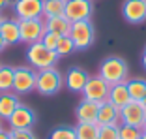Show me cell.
<instances>
[{
	"instance_id": "1",
	"label": "cell",
	"mask_w": 146,
	"mask_h": 139,
	"mask_svg": "<svg viewBox=\"0 0 146 139\" xmlns=\"http://www.w3.org/2000/svg\"><path fill=\"white\" fill-rule=\"evenodd\" d=\"M129 75V66L125 58L122 57H107L101 64H99V77H103L109 85H118V83H125Z\"/></svg>"
},
{
	"instance_id": "2",
	"label": "cell",
	"mask_w": 146,
	"mask_h": 139,
	"mask_svg": "<svg viewBox=\"0 0 146 139\" xmlns=\"http://www.w3.org/2000/svg\"><path fill=\"white\" fill-rule=\"evenodd\" d=\"M26 60H28L30 68L39 72V70L54 68L56 62H58V57H56L54 51L47 49L41 41H36V43H30L26 49Z\"/></svg>"
},
{
	"instance_id": "3",
	"label": "cell",
	"mask_w": 146,
	"mask_h": 139,
	"mask_svg": "<svg viewBox=\"0 0 146 139\" xmlns=\"http://www.w3.org/2000/svg\"><path fill=\"white\" fill-rule=\"evenodd\" d=\"M64 87V75L54 68L39 70L36 75V90L41 96H54Z\"/></svg>"
},
{
	"instance_id": "4",
	"label": "cell",
	"mask_w": 146,
	"mask_h": 139,
	"mask_svg": "<svg viewBox=\"0 0 146 139\" xmlns=\"http://www.w3.org/2000/svg\"><path fill=\"white\" fill-rule=\"evenodd\" d=\"M68 36L73 39L75 51H86L88 47H92V43L96 39V28L90 23V19L75 21V23H71V30H69Z\"/></svg>"
},
{
	"instance_id": "5",
	"label": "cell",
	"mask_w": 146,
	"mask_h": 139,
	"mask_svg": "<svg viewBox=\"0 0 146 139\" xmlns=\"http://www.w3.org/2000/svg\"><path fill=\"white\" fill-rule=\"evenodd\" d=\"M36 72L30 66H19L15 68V74H13V92L17 96L23 94H30L36 90Z\"/></svg>"
},
{
	"instance_id": "6",
	"label": "cell",
	"mask_w": 146,
	"mask_h": 139,
	"mask_svg": "<svg viewBox=\"0 0 146 139\" xmlns=\"http://www.w3.org/2000/svg\"><path fill=\"white\" fill-rule=\"evenodd\" d=\"M109 88H111V85H109L103 77L94 75V77H88V81H86V85H84L81 94H82L84 100H92V102L101 104V102H107Z\"/></svg>"
},
{
	"instance_id": "7",
	"label": "cell",
	"mask_w": 146,
	"mask_h": 139,
	"mask_svg": "<svg viewBox=\"0 0 146 139\" xmlns=\"http://www.w3.org/2000/svg\"><path fill=\"white\" fill-rule=\"evenodd\" d=\"M36 120H38V117H36L34 109L25 105V104H21L11 113V117L8 118V124H9L11 130H32Z\"/></svg>"
},
{
	"instance_id": "8",
	"label": "cell",
	"mask_w": 146,
	"mask_h": 139,
	"mask_svg": "<svg viewBox=\"0 0 146 139\" xmlns=\"http://www.w3.org/2000/svg\"><path fill=\"white\" fill-rule=\"evenodd\" d=\"M19 28H21V41L28 45L41 41L43 34L47 32L43 19H23V21H19Z\"/></svg>"
},
{
	"instance_id": "9",
	"label": "cell",
	"mask_w": 146,
	"mask_h": 139,
	"mask_svg": "<svg viewBox=\"0 0 146 139\" xmlns=\"http://www.w3.org/2000/svg\"><path fill=\"white\" fill-rule=\"evenodd\" d=\"M144 120H146V107L142 102L131 100L127 105H124L120 109V122L122 124H131V126L142 128Z\"/></svg>"
},
{
	"instance_id": "10",
	"label": "cell",
	"mask_w": 146,
	"mask_h": 139,
	"mask_svg": "<svg viewBox=\"0 0 146 139\" xmlns=\"http://www.w3.org/2000/svg\"><path fill=\"white\" fill-rule=\"evenodd\" d=\"M94 13V4L92 0H66V9L64 15L71 23L75 21H86Z\"/></svg>"
},
{
	"instance_id": "11",
	"label": "cell",
	"mask_w": 146,
	"mask_h": 139,
	"mask_svg": "<svg viewBox=\"0 0 146 139\" xmlns=\"http://www.w3.org/2000/svg\"><path fill=\"white\" fill-rule=\"evenodd\" d=\"M122 17L129 25H142L146 21V0H124Z\"/></svg>"
},
{
	"instance_id": "12",
	"label": "cell",
	"mask_w": 146,
	"mask_h": 139,
	"mask_svg": "<svg viewBox=\"0 0 146 139\" xmlns=\"http://www.w3.org/2000/svg\"><path fill=\"white\" fill-rule=\"evenodd\" d=\"M13 9L19 21L23 19H41L43 17V0H15Z\"/></svg>"
},
{
	"instance_id": "13",
	"label": "cell",
	"mask_w": 146,
	"mask_h": 139,
	"mask_svg": "<svg viewBox=\"0 0 146 139\" xmlns=\"http://www.w3.org/2000/svg\"><path fill=\"white\" fill-rule=\"evenodd\" d=\"M88 77L90 75L86 74L82 68H69L68 70V74L64 75V85L68 87L69 92H77V94H81L82 88H84L86 81H88Z\"/></svg>"
},
{
	"instance_id": "14",
	"label": "cell",
	"mask_w": 146,
	"mask_h": 139,
	"mask_svg": "<svg viewBox=\"0 0 146 139\" xmlns=\"http://www.w3.org/2000/svg\"><path fill=\"white\" fill-rule=\"evenodd\" d=\"M120 120V109L112 105L111 102H101L98 111V126H111V124H118Z\"/></svg>"
},
{
	"instance_id": "15",
	"label": "cell",
	"mask_w": 146,
	"mask_h": 139,
	"mask_svg": "<svg viewBox=\"0 0 146 139\" xmlns=\"http://www.w3.org/2000/svg\"><path fill=\"white\" fill-rule=\"evenodd\" d=\"M98 111H99V104L92 100H84L82 98L79 102V105L75 107V117L79 122H96L98 120Z\"/></svg>"
},
{
	"instance_id": "16",
	"label": "cell",
	"mask_w": 146,
	"mask_h": 139,
	"mask_svg": "<svg viewBox=\"0 0 146 139\" xmlns=\"http://www.w3.org/2000/svg\"><path fill=\"white\" fill-rule=\"evenodd\" d=\"M0 36L4 38L8 45H15L21 41V28H19V19H2L0 23Z\"/></svg>"
},
{
	"instance_id": "17",
	"label": "cell",
	"mask_w": 146,
	"mask_h": 139,
	"mask_svg": "<svg viewBox=\"0 0 146 139\" xmlns=\"http://www.w3.org/2000/svg\"><path fill=\"white\" fill-rule=\"evenodd\" d=\"M107 102H111V104L116 105L118 109H122L124 105H127L129 102H131V96H129L127 85H125V83L111 85V88H109V96H107Z\"/></svg>"
},
{
	"instance_id": "18",
	"label": "cell",
	"mask_w": 146,
	"mask_h": 139,
	"mask_svg": "<svg viewBox=\"0 0 146 139\" xmlns=\"http://www.w3.org/2000/svg\"><path fill=\"white\" fill-rule=\"evenodd\" d=\"M19 105H21V100H19V96L13 90L0 92V120H2V118L8 120V118L11 117V113Z\"/></svg>"
},
{
	"instance_id": "19",
	"label": "cell",
	"mask_w": 146,
	"mask_h": 139,
	"mask_svg": "<svg viewBox=\"0 0 146 139\" xmlns=\"http://www.w3.org/2000/svg\"><path fill=\"white\" fill-rule=\"evenodd\" d=\"M45 30L54 32L58 36H68L71 30V21L66 15H56V17H45Z\"/></svg>"
},
{
	"instance_id": "20",
	"label": "cell",
	"mask_w": 146,
	"mask_h": 139,
	"mask_svg": "<svg viewBox=\"0 0 146 139\" xmlns=\"http://www.w3.org/2000/svg\"><path fill=\"white\" fill-rule=\"evenodd\" d=\"M99 126L96 122H77L75 126V137L77 139H98Z\"/></svg>"
},
{
	"instance_id": "21",
	"label": "cell",
	"mask_w": 146,
	"mask_h": 139,
	"mask_svg": "<svg viewBox=\"0 0 146 139\" xmlns=\"http://www.w3.org/2000/svg\"><path fill=\"white\" fill-rule=\"evenodd\" d=\"M127 85V90H129V96H131V100H137L141 102L146 94V79L142 77H135V79H127L125 81Z\"/></svg>"
},
{
	"instance_id": "22",
	"label": "cell",
	"mask_w": 146,
	"mask_h": 139,
	"mask_svg": "<svg viewBox=\"0 0 146 139\" xmlns=\"http://www.w3.org/2000/svg\"><path fill=\"white\" fill-rule=\"evenodd\" d=\"M66 0H43V17L64 15Z\"/></svg>"
},
{
	"instance_id": "23",
	"label": "cell",
	"mask_w": 146,
	"mask_h": 139,
	"mask_svg": "<svg viewBox=\"0 0 146 139\" xmlns=\"http://www.w3.org/2000/svg\"><path fill=\"white\" fill-rule=\"evenodd\" d=\"M13 74H15V68L0 66V92L13 90Z\"/></svg>"
},
{
	"instance_id": "24",
	"label": "cell",
	"mask_w": 146,
	"mask_h": 139,
	"mask_svg": "<svg viewBox=\"0 0 146 139\" xmlns=\"http://www.w3.org/2000/svg\"><path fill=\"white\" fill-rule=\"evenodd\" d=\"M49 139H77L75 137V126H56L51 130Z\"/></svg>"
},
{
	"instance_id": "25",
	"label": "cell",
	"mask_w": 146,
	"mask_h": 139,
	"mask_svg": "<svg viewBox=\"0 0 146 139\" xmlns=\"http://www.w3.org/2000/svg\"><path fill=\"white\" fill-rule=\"evenodd\" d=\"M75 51V45H73V39L69 38V36H62L60 41H58V47H56V57H68V55H71V53Z\"/></svg>"
},
{
	"instance_id": "26",
	"label": "cell",
	"mask_w": 146,
	"mask_h": 139,
	"mask_svg": "<svg viewBox=\"0 0 146 139\" xmlns=\"http://www.w3.org/2000/svg\"><path fill=\"white\" fill-rule=\"evenodd\" d=\"M120 130V139H139L142 135V128H137V126H131V124H122L118 126Z\"/></svg>"
},
{
	"instance_id": "27",
	"label": "cell",
	"mask_w": 146,
	"mask_h": 139,
	"mask_svg": "<svg viewBox=\"0 0 146 139\" xmlns=\"http://www.w3.org/2000/svg\"><path fill=\"white\" fill-rule=\"evenodd\" d=\"M120 124H111V126H99L98 139H120Z\"/></svg>"
},
{
	"instance_id": "28",
	"label": "cell",
	"mask_w": 146,
	"mask_h": 139,
	"mask_svg": "<svg viewBox=\"0 0 146 139\" xmlns=\"http://www.w3.org/2000/svg\"><path fill=\"white\" fill-rule=\"evenodd\" d=\"M60 38H62V36H58V34H54V32H49L47 30L45 34H43V38H41V43L45 45L47 49H51V51H56Z\"/></svg>"
},
{
	"instance_id": "29",
	"label": "cell",
	"mask_w": 146,
	"mask_h": 139,
	"mask_svg": "<svg viewBox=\"0 0 146 139\" xmlns=\"http://www.w3.org/2000/svg\"><path fill=\"white\" fill-rule=\"evenodd\" d=\"M11 139H38L32 130H9Z\"/></svg>"
},
{
	"instance_id": "30",
	"label": "cell",
	"mask_w": 146,
	"mask_h": 139,
	"mask_svg": "<svg viewBox=\"0 0 146 139\" xmlns=\"http://www.w3.org/2000/svg\"><path fill=\"white\" fill-rule=\"evenodd\" d=\"M0 139H11V132H8V130H0Z\"/></svg>"
},
{
	"instance_id": "31",
	"label": "cell",
	"mask_w": 146,
	"mask_h": 139,
	"mask_svg": "<svg viewBox=\"0 0 146 139\" xmlns=\"http://www.w3.org/2000/svg\"><path fill=\"white\" fill-rule=\"evenodd\" d=\"M6 47H8V43H6V41H4V38H2V36H0V53L4 51Z\"/></svg>"
},
{
	"instance_id": "32",
	"label": "cell",
	"mask_w": 146,
	"mask_h": 139,
	"mask_svg": "<svg viewBox=\"0 0 146 139\" xmlns=\"http://www.w3.org/2000/svg\"><path fill=\"white\" fill-rule=\"evenodd\" d=\"M11 4V0H0V9H4L6 6H9Z\"/></svg>"
},
{
	"instance_id": "33",
	"label": "cell",
	"mask_w": 146,
	"mask_h": 139,
	"mask_svg": "<svg viewBox=\"0 0 146 139\" xmlns=\"http://www.w3.org/2000/svg\"><path fill=\"white\" fill-rule=\"evenodd\" d=\"M141 62H142V68L146 70V47H144V51H142V58H141Z\"/></svg>"
},
{
	"instance_id": "34",
	"label": "cell",
	"mask_w": 146,
	"mask_h": 139,
	"mask_svg": "<svg viewBox=\"0 0 146 139\" xmlns=\"http://www.w3.org/2000/svg\"><path fill=\"white\" fill-rule=\"evenodd\" d=\"M139 139H146V132H142V135H141Z\"/></svg>"
},
{
	"instance_id": "35",
	"label": "cell",
	"mask_w": 146,
	"mask_h": 139,
	"mask_svg": "<svg viewBox=\"0 0 146 139\" xmlns=\"http://www.w3.org/2000/svg\"><path fill=\"white\" fill-rule=\"evenodd\" d=\"M141 102H142V104H144V107H146V94H144V98H142Z\"/></svg>"
},
{
	"instance_id": "36",
	"label": "cell",
	"mask_w": 146,
	"mask_h": 139,
	"mask_svg": "<svg viewBox=\"0 0 146 139\" xmlns=\"http://www.w3.org/2000/svg\"><path fill=\"white\" fill-rule=\"evenodd\" d=\"M142 130H144V132H146V120H144V124H142Z\"/></svg>"
},
{
	"instance_id": "37",
	"label": "cell",
	"mask_w": 146,
	"mask_h": 139,
	"mask_svg": "<svg viewBox=\"0 0 146 139\" xmlns=\"http://www.w3.org/2000/svg\"><path fill=\"white\" fill-rule=\"evenodd\" d=\"M0 130H2V122H0Z\"/></svg>"
},
{
	"instance_id": "38",
	"label": "cell",
	"mask_w": 146,
	"mask_h": 139,
	"mask_svg": "<svg viewBox=\"0 0 146 139\" xmlns=\"http://www.w3.org/2000/svg\"><path fill=\"white\" fill-rule=\"evenodd\" d=\"M0 23H2V15H0Z\"/></svg>"
}]
</instances>
